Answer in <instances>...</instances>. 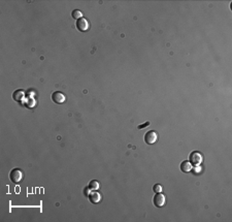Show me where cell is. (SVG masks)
Here are the masks:
<instances>
[{
  "label": "cell",
  "instance_id": "3957f363",
  "mask_svg": "<svg viewBox=\"0 0 232 222\" xmlns=\"http://www.w3.org/2000/svg\"><path fill=\"white\" fill-rule=\"evenodd\" d=\"M153 203L155 207L157 208H161L165 205V203H166V197H165L164 194H162L161 192H158L155 194L154 198H153Z\"/></svg>",
  "mask_w": 232,
  "mask_h": 222
},
{
  "label": "cell",
  "instance_id": "7a4b0ae2",
  "mask_svg": "<svg viewBox=\"0 0 232 222\" xmlns=\"http://www.w3.org/2000/svg\"><path fill=\"white\" fill-rule=\"evenodd\" d=\"M9 179L10 181L15 184H18L23 180V172L20 168H13V170L10 171L9 172Z\"/></svg>",
  "mask_w": 232,
  "mask_h": 222
},
{
  "label": "cell",
  "instance_id": "8992f818",
  "mask_svg": "<svg viewBox=\"0 0 232 222\" xmlns=\"http://www.w3.org/2000/svg\"><path fill=\"white\" fill-rule=\"evenodd\" d=\"M52 100L57 104H62L65 103L66 97L62 92H60V91H56V92L52 94Z\"/></svg>",
  "mask_w": 232,
  "mask_h": 222
},
{
  "label": "cell",
  "instance_id": "30bf717a",
  "mask_svg": "<svg viewBox=\"0 0 232 222\" xmlns=\"http://www.w3.org/2000/svg\"><path fill=\"white\" fill-rule=\"evenodd\" d=\"M71 16H72L73 19L77 21V20H80V19H82V18H83V13L80 12V9H75L71 13Z\"/></svg>",
  "mask_w": 232,
  "mask_h": 222
},
{
  "label": "cell",
  "instance_id": "9c48e42d",
  "mask_svg": "<svg viewBox=\"0 0 232 222\" xmlns=\"http://www.w3.org/2000/svg\"><path fill=\"white\" fill-rule=\"evenodd\" d=\"M192 164L190 163V161L186 160V161H183L181 163V171L184 172H190L192 171Z\"/></svg>",
  "mask_w": 232,
  "mask_h": 222
},
{
  "label": "cell",
  "instance_id": "5b68a950",
  "mask_svg": "<svg viewBox=\"0 0 232 222\" xmlns=\"http://www.w3.org/2000/svg\"><path fill=\"white\" fill-rule=\"evenodd\" d=\"M75 25H76V28L80 31V32H86V31L89 30V27H90L89 22H88V20L85 19V18H82V19L77 20Z\"/></svg>",
  "mask_w": 232,
  "mask_h": 222
},
{
  "label": "cell",
  "instance_id": "7c38bea8",
  "mask_svg": "<svg viewBox=\"0 0 232 222\" xmlns=\"http://www.w3.org/2000/svg\"><path fill=\"white\" fill-rule=\"evenodd\" d=\"M153 190H154V192H155V193L161 192V191H162V186H161L160 184H156V185H154Z\"/></svg>",
  "mask_w": 232,
  "mask_h": 222
},
{
  "label": "cell",
  "instance_id": "52a82bcc",
  "mask_svg": "<svg viewBox=\"0 0 232 222\" xmlns=\"http://www.w3.org/2000/svg\"><path fill=\"white\" fill-rule=\"evenodd\" d=\"M88 197H89L90 202L92 203V204H98V203L101 202V199H102V196H101L100 193L97 192V191L91 192Z\"/></svg>",
  "mask_w": 232,
  "mask_h": 222
},
{
  "label": "cell",
  "instance_id": "4fadbf2b",
  "mask_svg": "<svg viewBox=\"0 0 232 222\" xmlns=\"http://www.w3.org/2000/svg\"><path fill=\"white\" fill-rule=\"evenodd\" d=\"M201 170H202V168L201 167H198V165H196V167L194 168V170H193V168H192V171L191 172H194V174H198V172H201Z\"/></svg>",
  "mask_w": 232,
  "mask_h": 222
},
{
  "label": "cell",
  "instance_id": "6da1fadb",
  "mask_svg": "<svg viewBox=\"0 0 232 222\" xmlns=\"http://www.w3.org/2000/svg\"><path fill=\"white\" fill-rule=\"evenodd\" d=\"M189 161L192 165H200L203 161V156L199 151H193L189 156Z\"/></svg>",
  "mask_w": 232,
  "mask_h": 222
},
{
  "label": "cell",
  "instance_id": "277c9868",
  "mask_svg": "<svg viewBox=\"0 0 232 222\" xmlns=\"http://www.w3.org/2000/svg\"><path fill=\"white\" fill-rule=\"evenodd\" d=\"M157 140H158V135L154 130H150V131H147L145 135V142L147 145H153V144L157 142Z\"/></svg>",
  "mask_w": 232,
  "mask_h": 222
},
{
  "label": "cell",
  "instance_id": "9a60e30c",
  "mask_svg": "<svg viewBox=\"0 0 232 222\" xmlns=\"http://www.w3.org/2000/svg\"><path fill=\"white\" fill-rule=\"evenodd\" d=\"M90 190H91V189L89 188V186H88V187H87L85 190H84V192H85V195H86V196H89V194L91 193V192H90Z\"/></svg>",
  "mask_w": 232,
  "mask_h": 222
},
{
  "label": "cell",
  "instance_id": "ba28073f",
  "mask_svg": "<svg viewBox=\"0 0 232 222\" xmlns=\"http://www.w3.org/2000/svg\"><path fill=\"white\" fill-rule=\"evenodd\" d=\"M13 100L18 101V103H22L23 99L25 98V92L23 90H16L13 94Z\"/></svg>",
  "mask_w": 232,
  "mask_h": 222
},
{
  "label": "cell",
  "instance_id": "5bb4252c",
  "mask_svg": "<svg viewBox=\"0 0 232 222\" xmlns=\"http://www.w3.org/2000/svg\"><path fill=\"white\" fill-rule=\"evenodd\" d=\"M149 125H150V122H146V123H143L142 125H139L137 128H138V129H143V128L147 127V126H149Z\"/></svg>",
  "mask_w": 232,
  "mask_h": 222
},
{
  "label": "cell",
  "instance_id": "8fae6325",
  "mask_svg": "<svg viewBox=\"0 0 232 222\" xmlns=\"http://www.w3.org/2000/svg\"><path fill=\"white\" fill-rule=\"evenodd\" d=\"M99 187H100V184H99V182L96 181V180H92V181L89 183V188L91 190H97V189H99Z\"/></svg>",
  "mask_w": 232,
  "mask_h": 222
}]
</instances>
